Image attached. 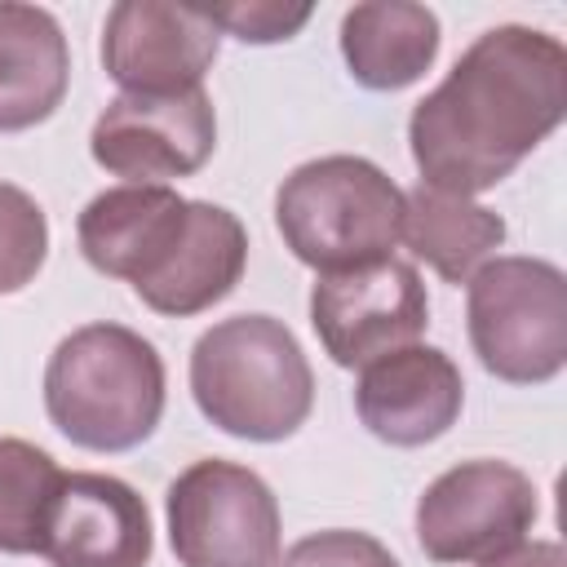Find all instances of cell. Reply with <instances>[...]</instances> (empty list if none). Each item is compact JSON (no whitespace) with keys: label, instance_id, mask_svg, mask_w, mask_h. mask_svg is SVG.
<instances>
[{"label":"cell","instance_id":"obj_14","mask_svg":"<svg viewBox=\"0 0 567 567\" xmlns=\"http://www.w3.org/2000/svg\"><path fill=\"white\" fill-rule=\"evenodd\" d=\"M248 266V230L244 221L208 199H190L186 230L168 261L137 284V301L168 319H190L199 310H213L221 297L235 292Z\"/></svg>","mask_w":567,"mask_h":567},{"label":"cell","instance_id":"obj_11","mask_svg":"<svg viewBox=\"0 0 567 567\" xmlns=\"http://www.w3.org/2000/svg\"><path fill=\"white\" fill-rule=\"evenodd\" d=\"M465 408V381L439 346H403L359 368L354 412L363 430L390 447H425L443 439Z\"/></svg>","mask_w":567,"mask_h":567},{"label":"cell","instance_id":"obj_18","mask_svg":"<svg viewBox=\"0 0 567 567\" xmlns=\"http://www.w3.org/2000/svg\"><path fill=\"white\" fill-rule=\"evenodd\" d=\"M62 474L44 447L0 439V554H40Z\"/></svg>","mask_w":567,"mask_h":567},{"label":"cell","instance_id":"obj_12","mask_svg":"<svg viewBox=\"0 0 567 567\" xmlns=\"http://www.w3.org/2000/svg\"><path fill=\"white\" fill-rule=\"evenodd\" d=\"M155 527L146 501L115 474H62L40 558L53 567H151Z\"/></svg>","mask_w":567,"mask_h":567},{"label":"cell","instance_id":"obj_1","mask_svg":"<svg viewBox=\"0 0 567 567\" xmlns=\"http://www.w3.org/2000/svg\"><path fill=\"white\" fill-rule=\"evenodd\" d=\"M567 115V49L536 27L483 31L412 106L408 146L421 186L483 195Z\"/></svg>","mask_w":567,"mask_h":567},{"label":"cell","instance_id":"obj_7","mask_svg":"<svg viewBox=\"0 0 567 567\" xmlns=\"http://www.w3.org/2000/svg\"><path fill=\"white\" fill-rule=\"evenodd\" d=\"M540 514L536 483L496 456L443 470L416 501V545L430 563H483L527 540Z\"/></svg>","mask_w":567,"mask_h":567},{"label":"cell","instance_id":"obj_16","mask_svg":"<svg viewBox=\"0 0 567 567\" xmlns=\"http://www.w3.org/2000/svg\"><path fill=\"white\" fill-rule=\"evenodd\" d=\"M439 18L412 0H377L341 13V58L354 84L399 93L416 84L439 58Z\"/></svg>","mask_w":567,"mask_h":567},{"label":"cell","instance_id":"obj_6","mask_svg":"<svg viewBox=\"0 0 567 567\" xmlns=\"http://www.w3.org/2000/svg\"><path fill=\"white\" fill-rule=\"evenodd\" d=\"M168 545L182 567H275L279 501L270 483L235 461L186 465L164 496Z\"/></svg>","mask_w":567,"mask_h":567},{"label":"cell","instance_id":"obj_4","mask_svg":"<svg viewBox=\"0 0 567 567\" xmlns=\"http://www.w3.org/2000/svg\"><path fill=\"white\" fill-rule=\"evenodd\" d=\"M284 248L315 275L394 257L403 235V190L363 155H319L297 164L275 190Z\"/></svg>","mask_w":567,"mask_h":567},{"label":"cell","instance_id":"obj_20","mask_svg":"<svg viewBox=\"0 0 567 567\" xmlns=\"http://www.w3.org/2000/svg\"><path fill=\"white\" fill-rule=\"evenodd\" d=\"M275 567H399V558L368 532L328 527L292 540Z\"/></svg>","mask_w":567,"mask_h":567},{"label":"cell","instance_id":"obj_19","mask_svg":"<svg viewBox=\"0 0 567 567\" xmlns=\"http://www.w3.org/2000/svg\"><path fill=\"white\" fill-rule=\"evenodd\" d=\"M49 257V217L13 182H0V297L22 292Z\"/></svg>","mask_w":567,"mask_h":567},{"label":"cell","instance_id":"obj_17","mask_svg":"<svg viewBox=\"0 0 567 567\" xmlns=\"http://www.w3.org/2000/svg\"><path fill=\"white\" fill-rule=\"evenodd\" d=\"M399 244H408V252L425 261L443 284H465L505 244V217L470 195L416 186L403 195Z\"/></svg>","mask_w":567,"mask_h":567},{"label":"cell","instance_id":"obj_22","mask_svg":"<svg viewBox=\"0 0 567 567\" xmlns=\"http://www.w3.org/2000/svg\"><path fill=\"white\" fill-rule=\"evenodd\" d=\"M478 567H567V554L558 540H518V545L483 558Z\"/></svg>","mask_w":567,"mask_h":567},{"label":"cell","instance_id":"obj_15","mask_svg":"<svg viewBox=\"0 0 567 567\" xmlns=\"http://www.w3.org/2000/svg\"><path fill=\"white\" fill-rule=\"evenodd\" d=\"M71 84V49L40 4L0 0V133L44 124Z\"/></svg>","mask_w":567,"mask_h":567},{"label":"cell","instance_id":"obj_10","mask_svg":"<svg viewBox=\"0 0 567 567\" xmlns=\"http://www.w3.org/2000/svg\"><path fill=\"white\" fill-rule=\"evenodd\" d=\"M221 31L199 4L120 0L102 22V66L124 93L199 89L217 62Z\"/></svg>","mask_w":567,"mask_h":567},{"label":"cell","instance_id":"obj_13","mask_svg":"<svg viewBox=\"0 0 567 567\" xmlns=\"http://www.w3.org/2000/svg\"><path fill=\"white\" fill-rule=\"evenodd\" d=\"M186 217H190V199H182L173 186L120 182L80 208L75 239L93 270L137 288L168 261V252L186 230Z\"/></svg>","mask_w":567,"mask_h":567},{"label":"cell","instance_id":"obj_5","mask_svg":"<svg viewBox=\"0 0 567 567\" xmlns=\"http://www.w3.org/2000/svg\"><path fill=\"white\" fill-rule=\"evenodd\" d=\"M465 328L496 381H554L567 368V275L545 257L483 261L465 279Z\"/></svg>","mask_w":567,"mask_h":567},{"label":"cell","instance_id":"obj_9","mask_svg":"<svg viewBox=\"0 0 567 567\" xmlns=\"http://www.w3.org/2000/svg\"><path fill=\"white\" fill-rule=\"evenodd\" d=\"M217 151V111L199 89L186 93H120L102 106L89 133V155L128 186H168L199 173Z\"/></svg>","mask_w":567,"mask_h":567},{"label":"cell","instance_id":"obj_2","mask_svg":"<svg viewBox=\"0 0 567 567\" xmlns=\"http://www.w3.org/2000/svg\"><path fill=\"white\" fill-rule=\"evenodd\" d=\"M164 359L124 323H84L66 332L44 363V412L62 439L84 452H128L164 416Z\"/></svg>","mask_w":567,"mask_h":567},{"label":"cell","instance_id":"obj_3","mask_svg":"<svg viewBox=\"0 0 567 567\" xmlns=\"http://www.w3.org/2000/svg\"><path fill=\"white\" fill-rule=\"evenodd\" d=\"M190 394L221 434L279 443L306 425L315 372L284 319L230 315L199 332L190 350Z\"/></svg>","mask_w":567,"mask_h":567},{"label":"cell","instance_id":"obj_8","mask_svg":"<svg viewBox=\"0 0 567 567\" xmlns=\"http://www.w3.org/2000/svg\"><path fill=\"white\" fill-rule=\"evenodd\" d=\"M310 328L337 368H363L425 337L430 297L412 261L381 257L354 270L319 275L310 288Z\"/></svg>","mask_w":567,"mask_h":567},{"label":"cell","instance_id":"obj_21","mask_svg":"<svg viewBox=\"0 0 567 567\" xmlns=\"http://www.w3.org/2000/svg\"><path fill=\"white\" fill-rule=\"evenodd\" d=\"M213 18L217 31L244 40V44H279L292 40L306 22H310V4H279V0H230V4H213L204 9Z\"/></svg>","mask_w":567,"mask_h":567}]
</instances>
